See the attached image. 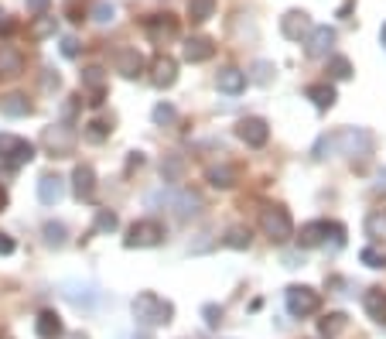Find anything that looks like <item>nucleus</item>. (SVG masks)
<instances>
[{
  "instance_id": "1",
  "label": "nucleus",
  "mask_w": 386,
  "mask_h": 339,
  "mask_svg": "<svg viewBox=\"0 0 386 339\" xmlns=\"http://www.w3.org/2000/svg\"><path fill=\"white\" fill-rule=\"evenodd\" d=\"M130 312H134L137 326H144V329H154V326H168L174 319V305L168 299H161L157 291H140L130 305Z\"/></svg>"
},
{
  "instance_id": "2",
  "label": "nucleus",
  "mask_w": 386,
  "mask_h": 339,
  "mask_svg": "<svg viewBox=\"0 0 386 339\" xmlns=\"http://www.w3.org/2000/svg\"><path fill=\"white\" fill-rule=\"evenodd\" d=\"M373 148V138L369 130H359V127H348V130H339L331 138H322L318 148H314V158H325V151H335V155H369Z\"/></svg>"
},
{
  "instance_id": "3",
  "label": "nucleus",
  "mask_w": 386,
  "mask_h": 339,
  "mask_svg": "<svg viewBox=\"0 0 386 339\" xmlns=\"http://www.w3.org/2000/svg\"><path fill=\"white\" fill-rule=\"evenodd\" d=\"M331 237V247H342L346 243V226H339V223H329V220H311L301 226V233H297V243L311 250V247H322V243H329Z\"/></svg>"
},
{
  "instance_id": "4",
  "label": "nucleus",
  "mask_w": 386,
  "mask_h": 339,
  "mask_svg": "<svg viewBox=\"0 0 386 339\" xmlns=\"http://www.w3.org/2000/svg\"><path fill=\"white\" fill-rule=\"evenodd\" d=\"M260 230L271 243H288L294 237V220L284 206H267V209H260Z\"/></svg>"
},
{
  "instance_id": "5",
  "label": "nucleus",
  "mask_w": 386,
  "mask_h": 339,
  "mask_svg": "<svg viewBox=\"0 0 386 339\" xmlns=\"http://www.w3.org/2000/svg\"><path fill=\"white\" fill-rule=\"evenodd\" d=\"M151 206H168V209H174V216L178 220H188V216H198V209H202V199H198V192H192V189H178V192H154L151 196Z\"/></svg>"
},
{
  "instance_id": "6",
  "label": "nucleus",
  "mask_w": 386,
  "mask_h": 339,
  "mask_svg": "<svg viewBox=\"0 0 386 339\" xmlns=\"http://www.w3.org/2000/svg\"><path fill=\"white\" fill-rule=\"evenodd\" d=\"M284 305H288V312L294 319H308V316H314L322 309V295L314 288H308V284H290L284 291Z\"/></svg>"
},
{
  "instance_id": "7",
  "label": "nucleus",
  "mask_w": 386,
  "mask_h": 339,
  "mask_svg": "<svg viewBox=\"0 0 386 339\" xmlns=\"http://www.w3.org/2000/svg\"><path fill=\"white\" fill-rule=\"evenodd\" d=\"M35 158V144L31 140L18 138V134H0V161L11 165V168H21Z\"/></svg>"
},
{
  "instance_id": "8",
  "label": "nucleus",
  "mask_w": 386,
  "mask_h": 339,
  "mask_svg": "<svg viewBox=\"0 0 386 339\" xmlns=\"http://www.w3.org/2000/svg\"><path fill=\"white\" fill-rule=\"evenodd\" d=\"M164 240V226L157 220H137L130 226V233L123 237V247H130V250H144V247H157Z\"/></svg>"
},
{
  "instance_id": "9",
  "label": "nucleus",
  "mask_w": 386,
  "mask_h": 339,
  "mask_svg": "<svg viewBox=\"0 0 386 339\" xmlns=\"http://www.w3.org/2000/svg\"><path fill=\"white\" fill-rule=\"evenodd\" d=\"M45 148H48L52 158H69L72 148H76V130H72L69 123H55V127H48V130H45Z\"/></svg>"
},
{
  "instance_id": "10",
  "label": "nucleus",
  "mask_w": 386,
  "mask_h": 339,
  "mask_svg": "<svg viewBox=\"0 0 386 339\" xmlns=\"http://www.w3.org/2000/svg\"><path fill=\"white\" fill-rule=\"evenodd\" d=\"M236 138L243 140L246 148H263L271 140V123L263 117H243L236 123Z\"/></svg>"
},
{
  "instance_id": "11",
  "label": "nucleus",
  "mask_w": 386,
  "mask_h": 339,
  "mask_svg": "<svg viewBox=\"0 0 386 339\" xmlns=\"http://www.w3.org/2000/svg\"><path fill=\"white\" fill-rule=\"evenodd\" d=\"M144 31H147V38L151 45H168V41L178 38V18L174 14H154V18L144 21Z\"/></svg>"
},
{
  "instance_id": "12",
  "label": "nucleus",
  "mask_w": 386,
  "mask_h": 339,
  "mask_svg": "<svg viewBox=\"0 0 386 339\" xmlns=\"http://www.w3.org/2000/svg\"><path fill=\"white\" fill-rule=\"evenodd\" d=\"M335 45V28L329 24H314L308 35H305V55L308 59H325Z\"/></svg>"
},
{
  "instance_id": "13",
  "label": "nucleus",
  "mask_w": 386,
  "mask_h": 339,
  "mask_svg": "<svg viewBox=\"0 0 386 339\" xmlns=\"http://www.w3.org/2000/svg\"><path fill=\"white\" fill-rule=\"evenodd\" d=\"M72 192H76L79 202L96 199V172L89 165H76V172H72Z\"/></svg>"
},
{
  "instance_id": "14",
  "label": "nucleus",
  "mask_w": 386,
  "mask_h": 339,
  "mask_svg": "<svg viewBox=\"0 0 386 339\" xmlns=\"http://www.w3.org/2000/svg\"><path fill=\"white\" fill-rule=\"evenodd\" d=\"M151 82H154L157 89H171L174 82H178V62L171 55H157L151 62Z\"/></svg>"
},
{
  "instance_id": "15",
  "label": "nucleus",
  "mask_w": 386,
  "mask_h": 339,
  "mask_svg": "<svg viewBox=\"0 0 386 339\" xmlns=\"http://www.w3.org/2000/svg\"><path fill=\"white\" fill-rule=\"evenodd\" d=\"M82 89H89V96H93V106H99L103 103V96H106V69L103 65H86L82 69Z\"/></svg>"
},
{
  "instance_id": "16",
  "label": "nucleus",
  "mask_w": 386,
  "mask_h": 339,
  "mask_svg": "<svg viewBox=\"0 0 386 339\" xmlns=\"http://www.w3.org/2000/svg\"><path fill=\"white\" fill-rule=\"evenodd\" d=\"M311 28H314V24H311V18L305 14V11H288V14L280 18V35L290 38V41H301Z\"/></svg>"
},
{
  "instance_id": "17",
  "label": "nucleus",
  "mask_w": 386,
  "mask_h": 339,
  "mask_svg": "<svg viewBox=\"0 0 386 339\" xmlns=\"http://www.w3.org/2000/svg\"><path fill=\"white\" fill-rule=\"evenodd\" d=\"M113 65H116V72L123 76V79H137L140 72H144V55L137 52V48H120L116 52V59H113Z\"/></svg>"
},
{
  "instance_id": "18",
  "label": "nucleus",
  "mask_w": 386,
  "mask_h": 339,
  "mask_svg": "<svg viewBox=\"0 0 386 339\" xmlns=\"http://www.w3.org/2000/svg\"><path fill=\"white\" fill-rule=\"evenodd\" d=\"M38 199L45 202V206H58V202L65 199V179H58V175H41Z\"/></svg>"
},
{
  "instance_id": "19",
  "label": "nucleus",
  "mask_w": 386,
  "mask_h": 339,
  "mask_svg": "<svg viewBox=\"0 0 386 339\" xmlns=\"http://www.w3.org/2000/svg\"><path fill=\"white\" fill-rule=\"evenodd\" d=\"M181 55H185V62H192V65H198V62H209L215 55V45L212 38H188L185 41V48H181Z\"/></svg>"
},
{
  "instance_id": "20",
  "label": "nucleus",
  "mask_w": 386,
  "mask_h": 339,
  "mask_svg": "<svg viewBox=\"0 0 386 339\" xmlns=\"http://www.w3.org/2000/svg\"><path fill=\"white\" fill-rule=\"evenodd\" d=\"M363 309H366V316L376 326H386V291L383 288H369L366 295H363Z\"/></svg>"
},
{
  "instance_id": "21",
  "label": "nucleus",
  "mask_w": 386,
  "mask_h": 339,
  "mask_svg": "<svg viewBox=\"0 0 386 339\" xmlns=\"http://www.w3.org/2000/svg\"><path fill=\"white\" fill-rule=\"evenodd\" d=\"M215 86H219V93H229V96H236V93H243V89H246V72H239V69L226 65V69L215 76Z\"/></svg>"
},
{
  "instance_id": "22",
  "label": "nucleus",
  "mask_w": 386,
  "mask_h": 339,
  "mask_svg": "<svg viewBox=\"0 0 386 339\" xmlns=\"http://www.w3.org/2000/svg\"><path fill=\"white\" fill-rule=\"evenodd\" d=\"M35 333H38V339H62L65 336V326H62V319H58V312H41L38 319H35Z\"/></svg>"
},
{
  "instance_id": "23",
  "label": "nucleus",
  "mask_w": 386,
  "mask_h": 339,
  "mask_svg": "<svg viewBox=\"0 0 386 339\" xmlns=\"http://www.w3.org/2000/svg\"><path fill=\"white\" fill-rule=\"evenodd\" d=\"M305 96H308V100L314 103L318 110H331V106H335V100H339L331 82H311L308 89H305Z\"/></svg>"
},
{
  "instance_id": "24",
  "label": "nucleus",
  "mask_w": 386,
  "mask_h": 339,
  "mask_svg": "<svg viewBox=\"0 0 386 339\" xmlns=\"http://www.w3.org/2000/svg\"><path fill=\"white\" fill-rule=\"evenodd\" d=\"M205 179H209V185H212V189H222V192H226V189H232V185H236L239 172H236L232 165H212V168L205 172Z\"/></svg>"
},
{
  "instance_id": "25",
  "label": "nucleus",
  "mask_w": 386,
  "mask_h": 339,
  "mask_svg": "<svg viewBox=\"0 0 386 339\" xmlns=\"http://www.w3.org/2000/svg\"><path fill=\"white\" fill-rule=\"evenodd\" d=\"M24 72V59H21V52H14V48H0V79H14V76H21Z\"/></svg>"
},
{
  "instance_id": "26",
  "label": "nucleus",
  "mask_w": 386,
  "mask_h": 339,
  "mask_svg": "<svg viewBox=\"0 0 386 339\" xmlns=\"http://www.w3.org/2000/svg\"><path fill=\"white\" fill-rule=\"evenodd\" d=\"M62 288H65V299L72 301V305H93V301L99 299L93 284H79V281H65Z\"/></svg>"
},
{
  "instance_id": "27",
  "label": "nucleus",
  "mask_w": 386,
  "mask_h": 339,
  "mask_svg": "<svg viewBox=\"0 0 386 339\" xmlns=\"http://www.w3.org/2000/svg\"><path fill=\"white\" fill-rule=\"evenodd\" d=\"M0 113H7V117H28L31 113V100L24 93H7V96H0Z\"/></svg>"
},
{
  "instance_id": "28",
  "label": "nucleus",
  "mask_w": 386,
  "mask_h": 339,
  "mask_svg": "<svg viewBox=\"0 0 386 339\" xmlns=\"http://www.w3.org/2000/svg\"><path fill=\"white\" fill-rule=\"evenodd\" d=\"M346 326H348V319L342 312H329L325 319H318V333H322V339H335Z\"/></svg>"
},
{
  "instance_id": "29",
  "label": "nucleus",
  "mask_w": 386,
  "mask_h": 339,
  "mask_svg": "<svg viewBox=\"0 0 386 339\" xmlns=\"http://www.w3.org/2000/svg\"><path fill=\"white\" fill-rule=\"evenodd\" d=\"M273 76H277V65L267 62V59H260V62H253V69H250V76H246V79L256 82V86H271Z\"/></svg>"
},
{
  "instance_id": "30",
  "label": "nucleus",
  "mask_w": 386,
  "mask_h": 339,
  "mask_svg": "<svg viewBox=\"0 0 386 339\" xmlns=\"http://www.w3.org/2000/svg\"><path fill=\"white\" fill-rule=\"evenodd\" d=\"M366 237L380 240V243L386 240V209H373L366 216Z\"/></svg>"
},
{
  "instance_id": "31",
  "label": "nucleus",
  "mask_w": 386,
  "mask_h": 339,
  "mask_svg": "<svg viewBox=\"0 0 386 339\" xmlns=\"http://www.w3.org/2000/svg\"><path fill=\"white\" fill-rule=\"evenodd\" d=\"M181 175H185V161L178 158V155H168V158L161 161V179L164 182H181Z\"/></svg>"
},
{
  "instance_id": "32",
  "label": "nucleus",
  "mask_w": 386,
  "mask_h": 339,
  "mask_svg": "<svg viewBox=\"0 0 386 339\" xmlns=\"http://www.w3.org/2000/svg\"><path fill=\"white\" fill-rule=\"evenodd\" d=\"M55 28H58L55 18H48V14H38V21L28 28V35H31L35 41H41V38H52V35H55Z\"/></svg>"
},
{
  "instance_id": "33",
  "label": "nucleus",
  "mask_w": 386,
  "mask_h": 339,
  "mask_svg": "<svg viewBox=\"0 0 386 339\" xmlns=\"http://www.w3.org/2000/svg\"><path fill=\"white\" fill-rule=\"evenodd\" d=\"M222 243H226V247H232V250H250L253 233H250V230H243V226H232L229 233L222 237Z\"/></svg>"
},
{
  "instance_id": "34",
  "label": "nucleus",
  "mask_w": 386,
  "mask_h": 339,
  "mask_svg": "<svg viewBox=\"0 0 386 339\" xmlns=\"http://www.w3.org/2000/svg\"><path fill=\"white\" fill-rule=\"evenodd\" d=\"M110 130H113V127H110L106 120H89L86 130H82V138L89 140V144H103V140L110 138Z\"/></svg>"
},
{
  "instance_id": "35",
  "label": "nucleus",
  "mask_w": 386,
  "mask_h": 339,
  "mask_svg": "<svg viewBox=\"0 0 386 339\" xmlns=\"http://www.w3.org/2000/svg\"><path fill=\"white\" fill-rule=\"evenodd\" d=\"M41 233H45V243H48V247H65V240H69V230H65L62 223H52V220L41 226Z\"/></svg>"
},
{
  "instance_id": "36",
  "label": "nucleus",
  "mask_w": 386,
  "mask_h": 339,
  "mask_svg": "<svg viewBox=\"0 0 386 339\" xmlns=\"http://www.w3.org/2000/svg\"><path fill=\"white\" fill-rule=\"evenodd\" d=\"M215 14V0H188V18L192 21H209Z\"/></svg>"
},
{
  "instance_id": "37",
  "label": "nucleus",
  "mask_w": 386,
  "mask_h": 339,
  "mask_svg": "<svg viewBox=\"0 0 386 339\" xmlns=\"http://www.w3.org/2000/svg\"><path fill=\"white\" fill-rule=\"evenodd\" d=\"M329 76L331 79H352V62L346 55H331L329 59Z\"/></svg>"
},
{
  "instance_id": "38",
  "label": "nucleus",
  "mask_w": 386,
  "mask_h": 339,
  "mask_svg": "<svg viewBox=\"0 0 386 339\" xmlns=\"http://www.w3.org/2000/svg\"><path fill=\"white\" fill-rule=\"evenodd\" d=\"M93 21H96V24H113L116 7L110 4V0H96V4H93Z\"/></svg>"
},
{
  "instance_id": "39",
  "label": "nucleus",
  "mask_w": 386,
  "mask_h": 339,
  "mask_svg": "<svg viewBox=\"0 0 386 339\" xmlns=\"http://www.w3.org/2000/svg\"><path fill=\"white\" fill-rule=\"evenodd\" d=\"M359 260H363L366 267H386V250H380V247H363V250H359Z\"/></svg>"
},
{
  "instance_id": "40",
  "label": "nucleus",
  "mask_w": 386,
  "mask_h": 339,
  "mask_svg": "<svg viewBox=\"0 0 386 339\" xmlns=\"http://www.w3.org/2000/svg\"><path fill=\"white\" fill-rule=\"evenodd\" d=\"M151 117H154V123L164 127V123H174V120H178V110H174L171 103H157L154 110H151Z\"/></svg>"
},
{
  "instance_id": "41",
  "label": "nucleus",
  "mask_w": 386,
  "mask_h": 339,
  "mask_svg": "<svg viewBox=\"0 0 386 339\" xmlns=\"http://www.w3.org/2000/svg\"><path fill=\"white\" fill-rule=\"evenodd\" d=\"M116 226H120L116 213H110V209H99V213H96V233H113Z\"/></svg>"
},
{
  "instance_id": "42",
  "label": "nucleus",
  "mask_w": 386,
  "mask_h": 339,
  "mask_svg": "<svg viewBox=\"0 0 386 339\" xmlns=\"http://www.w3.org/2000/svg\"><path fill=\"white\" fill-rule=\"evenodd\" d=\"M202 319L209 329H219V322H222V309L219 305H202Z\"/></svg>"
},
{
  "instance_id": "43",
  "label": "nucleus",
  "mask_w": 386,
  "mask_h": 339,
  "mask_svg": "<svg viewBox=\"0 0 386 339\" xmlns=\"http://www.w3.org/2000/svg\"><path fill=\"white\" fill-rule=\"evenodd\" d=\"M62 55H65V59H76V55H79V41L76 38H62Z\"/></svg>"
},
{
  "instance_id": "44",
  "label": "nucleus",
  "mask_w": 386,
  "mask_h": 339,
  "mask_svg": "<svg viewBox=\"0 0 386 339\" xmlns=\"http://www.w3.org/2000/svg\"><path fill=\"white\" fill-rule=\"evenodd\" d=\"M7 254H14V237H7L0 230V257H7Z\"/></svg>"
},
{
  "instance_id": "45",
  "label": "nucleus",
  "mask_w": 386,
  "mask_h": 339,
  "mask_svg": "<svg viewBox=\"0 0 386 339\" xmlns=\"http://www.w3.org/2000/svg\"><path fill=\"white\" fill-rule=\"evenodd\" d=\"M24 4H28V11H31V14H45L52 0H24Z\"/></svg>"
},
{
  "instance_id": "46",
  "label": "nucleus",
  "mask_w": 386,
  "mask_h": 339,
  "mask_svg": "<svg viewBox=\"0 0 386 339\" xmlns=\"http://www.w3.org/2000/svg\"><path fill=\"white\" fill-rule=\"evenodd\" d=\"M0 35H14V21H11V14H4V11H0Z\"/></svg>"
},
{
  "instance_id": "47",
  "label": "nucleus",
  "mask_w": 386,
  "mask_h": 339,
  "mask_svg": "<svg viewBox=\"0 0 386 339\" xmlns=\"http://www.w3.org/2000/svg\"><path fill=\"white\" fill-rule=\"evenodd\" d=\"M41 86H45V89H52V86H55V89H58V72L45 69V76H41Z\"/></svg>"
},
{
  "instance_id": "48",
  "label": "nucleus",
  "mask_w": 386,
  "mask_h": 339,
  "mask_svg": "<svg viewBox=\"0 0 386 339\" xmlns=\"http://www.w3.org/2000/svg\"><path fill=\"white\" fill-rule=\"evenodd\" d=\"M140 165H144V155H140V151H134V155H130V161H127V168H140Z\"/></svg>"
},
{
  "instance_id": "49",
  "label": "nucleus",
  "mask_w": 386,
  "mask_h": 339,
  "mask_svg": "<svg viewBox=\"0 0 386 339\" xmlns=\"http://www.w3.org/2000/svg\"><path fill=\"white\" fill-rule=\"evenodd\" d=\"M376 189H380V192H386V168L376 175Z\"/></svg>"
},
{
  "instance_id": "50",
  "label": "nucleus",
  "mask_w": 386,
  "mask_h": 339,
  "mask_svg": "<svg viewBox=\"0 0 386 339\" xmlns=\"http://www.w3.org/2000/svg\"><path fill=\"white\" fill-rule=\"evenodd\" d=\"M380 45H383V48H386V24H383V28H380Z\"/></svg>"
},
{
  "instance_id": "51",
  "label": "nucleus",
  "mask_w": 386,
  "mask_h": 339,
  "mask_svg": "<svg viewBox=\"0 0 386 339\" xmlns=\"http://www.w3.org/2000/svg\"><path fill=\"white\" fill-rule=\"evenodd\" d=\"M4 206H7V192L0 189V209H4Z\"/></svg>"
}]
</instances>
